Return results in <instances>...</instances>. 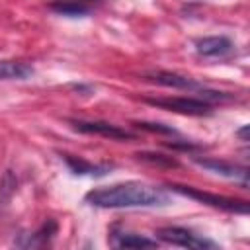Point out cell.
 <instances>
[{
  "instance_id": "30bf717a",
  "label": "cell",
  "mask_w": 250,
  "mask_h": 250,
  "mask_svg": "<svg viewBox=\"0 0 250 250\" xmlns=\"http://www.w3.org/2000/svg\"><path fill=\"white\" fill-rule=\"evenodd\" d=\"M100 0H53L49 10L66 18H84L92 12V6Z\"/></svg>"
},
{
  "instance_id": "5bb4252c",
  "label": "cell",
  "mask_w": 250,
  "mask_h": 250,
  "mask_svg": "<svg viewBox=\"0 0 250 250\" xmlns=\"http://www.w3.org/2000/svg\"><path fill=\"white\" fill-rule=\"evenodd\" d=\"M139 129H145V131H152V133H176L172 127H166V125H162V123H148V121H137L135 123Z\"/></svg>"
},
{
  "instance_id": "2e32d148",
  "label": "cell",
  "mask_w": 250,
  "mask_h": 250,
  "mask_svg": "<svg viewBox=\"0 0 250 250\" xmlns=\"http://www.w3.org/2000/svg\"><path fill=\"white\" fill-rule=\"evenodd\" d=\"M246 133H248V125H244L240 131H238V135L242 137V141H248V137H246Z\"/></svg>"
},
{
  "instance_id": "e0dca14e",
  "label": "cell",
  "mask_w": 250,
  "mask_h": 250,
  "mask_svg": "<svg viewBox=\"0 0 250 250\" xmlns=\"http://www.w3.org/2000/svg\"><path fill=\"white\" fill-rule=\"evenodd\" d=\"M170 146H180V145H176V143H170ZM182 148H189V145H182Z\"/></svg>"
},
{
  "instance_id": "277c9868",
  "label": "cell",
  "mask_w": 250,
  "mask_h": 250,
  "mask_svg": "<svg viewBox=\"0 0 250 250\" xmlns=\"http://www.w3.org/2000/svg\"><path fill=\"white\" fill-rule=\"evenodd\" d=\"M156 234L160 240L174 244V246H182V248H193V250L217 248V242H213L201 234H195L193 230L184 229V227H162L156 230Z\"/></svg>"
},
{
  "instance_id": "52a82bcc",
  "label": "cell",
  "mask_w": 250,
  "mask_h": 250,
  "mask_svg": "<svg viewBox=\"0 0 250 250\" xmlns=\"http://www.w3.org/2000/svg\"><path fill=\"white\" fill-rule=\"evenodd\" d=\"M195 164H199L201 168H205V170H209L213 174L242 182L244 188L248 186V168H244V166H236V164H230V162H225V160H217V158H195Z\"/></svg>"
},
{
  "instance_id": "6da1fadb",
  "label": "cell",
  "mask_w": 250,
  "mask_h": 250,
  "mask_svg": "<svg viewBox=\"0 0 250 250\" xmlns=\"http://www.w3.org/2000/svg\"><path fill=\"white\" fill-rule=\"evenodd\" d=\"M84 201L102 209H131V207H162L170 203L162 188L145 182H121L113 186L94 188L84 195Z\"/></svg>"
},
{
  "instance_id": "7c38bea8",
  "label": "cell",
  "mask_w": 250,
  "mask_h": 250,
  "mask_svg": "<svg viewBox=\"0 0 250 250\" xmlns=\"http://www.w3.org/2000/svg\"><path fill=\"white\" fill-rule=\"evenodd\" d=\"M33 74V66L23 61H0V80H25Z\"/></svg>"
},
{
  "instance_id": "9c48e42d",
  "label": "cell",
  "mask_w": 250,
  "mask_h": 250,
  "mask_svg": "<svg viewBox=\"0 0 250 250\" xmlns=\"http://www.w3.org/2000/svg\"><path fill=\"white\" fill-rule=\"evenodd\" d=\"M195 51L201 57H225L227 53L232 51V41L225 35L201 37L195 41Z\"/></svg>"
},
{
  "instance_id": "3957f363",
  "label": "cell",
  "mask_w": 250,
  "mask_h": 250,
  "mask_svg": "<svg viewBox=\"0 0 250 250\" xmlns=\"http://www.w3.org/2000/svg\"><path fill=\"white\" fill-rule=\"evenodd\" d=\"M143 102L166 109V111H174V113H182V115H209L211 113V105L209 102L201 100V98H193V96H168V98H145Z\"/></svg>"
},
{
  "instance_id": "7a4b0ae2",
  "label": "cell",
  "mask_w": 250,
  "mask_h": 250,
  "mask_svg": "<svg viewBox=\"0 0 250 250\" xmlns=\"http://www.w3.org/2000/svg\"><path fill=\"white\" fill-rule=\"evenodd\" d=\"M168 188L180 195H186V197H191L195 201H201L209 207H215V209H223V211H229V213H240V215H246L248 213V201L244 199H236V197H227V195H217V193H209V191H201L197 188H191V186H182V184H168Z\"/></svg>"
},
{
  "instance_id": "ba28073f",
  "label": "cell",
  "mask_w": 250,
  "mask_h": 250,
  "mask_svg": "<svg viewBox=\"0 0 250 250\" xmlns=\"http://www.w3.org/2000/svg\"><path fill=\"white\" fill-rule=\"evenodd\" d=\"M61 158L64 160V164L68 166V170L74 174V176H90V178H100V176H105L111 166L107 164H92L80 156H74V154H66L62 152Z\"/></svg>"
},
{
  "instance_id": "8992f818",
  "label": "cell",
  "mask_w": 250,
  "mask_h": 250,
  "mask_svg": "<svg viewBox=\"0 0 250 250\" xmlns=\"http://www.w3.org/2000/svg\"><path fill=\"white\" fill-rule=\"evenodd\" d=\"M146 80L154 82V84H160V86H166V88H176V90H191V92H201L205 90L203 84H199L197 80L189 78V76H184V74H178V72H168V70H156V72H148L145 74Z\"/></svg>"
},
{
  "instance_id": "8fae6325",
  "label": "cell",
  "mask_w": 250,
  "mask_h": 250,
  "mask_svg": "<svg viewBox=\"0 0 250 250\" xmlns=\"http://www.w3.org/2000/svg\"><path fill=\"white\" fill-rule=\"evenodd\" d=\"M109 244L113 248H154L158 242L152 238H146L137 232L127 230H111L109 232Z\"/></svg>"
},
{
  "instance_id": "5b68a950",
  "label": "cell",
  "mask_w": 250,
  "mask_h": 250,
  "mask_svg": "<svg viewBox=\"0 0 250 250\" xmlns=\"http://www.w3.org/2000/svg\"><path fill=\"white\" fill-rule=\"evenodd\" d=\"M68 123L80 131V133H88V135H102L107 139H115V141H129L133 139V135L113 123L107 121H84V119H68Z\"/></svg>"
},
{
  "instance_id": "9a60e30c",
  "label": "cell",
  "mask_w": 250,
  "mask_h": 250,
  "mask_svg": "<svg viewBox=\"0 0 250 250\" xmlns=\"http://www.w3.org/2000/svg\"><path fill=\"white\" fill-rule=\"evenodd\" d=\"M139 158H143V160H148V162H154V164H168V166H176V160H172V158H166V156H162V154H148V152H143V154H137Z\"/></svg>"
},
{
  "instance_id": "4fadbf2b",
  "label": "cell",
  "mask_w": 250,
  "mask_h": 250,
  "mask_svg": "<svg viewBox=\"0 0 250 250\" xmlns=\"http://www.w3.org/2000/svg\"><path fill=\"white\" fill-rule=\"evenodd\" d=\"M57 232V223L53 221V219H47L33 234H29V240L27 242H21V246H45L51 238H53V234Z\"/></svg>"
}]
</instances>
